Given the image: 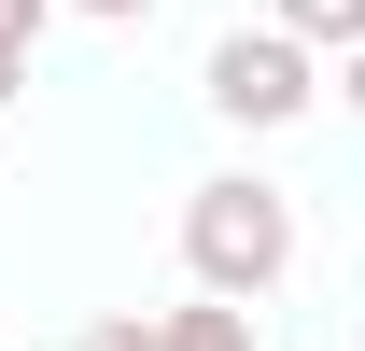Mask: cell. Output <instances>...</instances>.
I'll return each mask as SVG.
<instances>
[{"label": "cell", "instance_id": "1", "mask_svg": "<svg viewBox=\"0 0 365 351\" xmlns=\"http://www.w3.org/2000/svg\"><path fill=\"white\" fill-rule=\"evenodd\" d=\"M295 197L281 183H253V169H211L197 197H182V267H197V295L211 309H253V295H281L295 281Z\"/></svg>", "mask_w": 365, "mask_h": 351}, {"label": "cell", "instance_id": "8", "mask_svg": "<svg viewBox=\"0 0 365 351\" xmlns=\"http://www.w3.org/2000/svg\"><path fill=\"white\" fill-rule=\"evenodd\" d=\"M14 98H29V56H14V43H0V113H14Z\"/></svg>", "mask_w": 365, "mask_h": 351}, {"label": "cell", "instance_id": "6", "mask_svg": "<svg viewBox=\"0 0 365 351\" xmlns=\"http://www.w3.org/2000/svg\"><path fill=\"white\" fill-rule=\"evenodd\" d=\"M43 29H56V0H0V43L14 56H43Z\"/></svg>", "mask_w": 365, "mask_h": 351}, {"label": "cell", "instance_id": "5", "mask_svg": "<svg viewBox=\"0 0 365 351\" xmlns=\"http://www.w3.org/2000/svg\"><path fill=\"white\" fill-rule=\"evenodd\" d=\"M71 351H155V323L140 309H98V323H71Z\"/></svg>", "mask_w": 365, "mask_h": 351}, {"label": "cell", "instance_id": "2", "mask_svg": "<svg viewBox=\"0 0 365 351\" xmlns=\"http://www.w3.org/2000/svg\"><path fill=\"white\" fill-rule=\"evenodd\" d=\"M197 98H211L225 127L281 141V127H309V113H323V56H295L281 29H225V43H211V71H197Z\"/></svg>", "mask_w": 365, "mask_h": 351}, {"label": "cell", "instance_id": "3", "mask_svg": "<svg viewBox=\"0 0 365 351\" xmlns=\"http://www.w3.org/2000/svg\"><path fill=\"white\" fill-rule=\"evenodd\" d=\"M267 29L295 56H337V43H365V0H267Z\"/></svg>", "mask_w": 365, "mask_h": 351}, {"label": "cell", "instance_id": "7", "mask_svg": "<svg viewBox=\"0 0 365 351\" xmlns=\"http://www.w3.org/2000/svg\"><path fill=\"white\" fill-rule=\"evenodd\" d=\"M56 14H98V29H140L155 0H56Z\"/></svg>", "mask_w": 365, "mask_h": 351}, {"label": "cell", "instance_id": "4", "mask_svg": "<svg viewBox=\"0 0 365 351\" xmlns=\"http://www.w3.org/2000/svg\"><path fill=\"white\" fill-rule=\"evenodd\" d=\"M155 351H253V309H169V323H155Z\"/></svg>", "mask_w": 365, "mask_h": 351}]
</instances>
